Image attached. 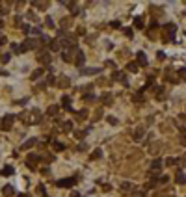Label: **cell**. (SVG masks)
I'll use <instances>...</instances> for the list:
<instances>
[{
    "instance_id": "obj_1",
    "label": "cell",
    "mask_w": 186,
    "mask_h": 197,
    "mask_svg": "<svg viewBox=\"0 0 186 197\" xmlns=\"http://www.w3.org/2000/svg\"><path fill=\"white\" fill-rule=\"evenodd\" d=\"M19 119H21L24 125H35V123H39V121L43 119V115H41V112H39L37 108H34V110H30V112H22L21 115H19Z\"/></svg>"
},
{
    "instance_id": "obj_2",
    "label": "cell",
    "mask_w": 186,
    "mask_h": 197,
    "mask_svg": "<svg viewBox=\"0 0 186 197\" xmlns=\"http://www.w3.org/2000/svg\"><path fill=\"white\" fill-rule=\"evenodd\" d=\"M13 123H15V115L13 113H7V115H4L2 119H0V128H2V130H9V128L13 127Z\"/></svg>"
},
{
    "instance_id": "obj_3",
    "label": "cell",
    "mask_w": 186,
    "mask_h": 197,
    "mask_svg": "<svg viewBox=\"0 0 186 197\" xmlns=\"http://www.w3.org/2000/svg\"><path fill=\"white\" fill-rule=\"evenodd\" d=\"M39 45V41L37 39H26L22 45H19V50L21 52H26V50H32V49H35V47Z\"/></svg>"
},
{
    "instance_id": "obj_4",
    "label": "cell",
    "mask_w": 186,
    "mask_h": 197,
    "mask_svg": "<svg viewBox=\"0 0 186 197\" xmlns=\"http://www.w3.org/2000/svg\"><path fill=\"white\" fill-rule=\"evenodd\" d=\"M175 32H177V26H175V24H166V26H164V35H162V41L168 43V41H169V35H173Z\"/></svg>"
},
{
    "instance_id": "obj_5",
    "label": "cell",
    "mask_w": 186,
    "mask_h": 197,
    "mask_svg": "<svg viewBox=\"0 0 186 197\" xmlns=\"http://www.w3.org/2000/svg\"><path fill=\"white\" fill-rule=\"evenodd\" d=\"M76 177H71V179H62V180H58L56 182V186H60V188H71V186H74L76 184Z\"/></svg>"
},
{
    "instance_id": "obj_6",
    "label": "cell",
    "mask_w": 186,
    "mask_h": 197,
    "mask_svg": "<svg viewBox=\"0 0 186 197\" xmlns=\"http://www.w3.org/2000/svg\"><path fill=\"white\" fill-rule=\"evenodd\" d=\"M112 80L123 82V86H126V88H129V82H126V76H125L123 71H114V73H112Z\"/></svg>"
},
{
    "instance_id": "obj_7",
    "label": "cell",
    "mask_w": 186,
    "mask_h": 197,
    "mask_svg": "<svg viewBox=\"0 0 186 197\" xmlns=\"http://www.w3.org/2000/svg\"><path fill=\"white\" fill-rule=\"evenodd\" d=\"M39 160H41V156H37V154H28V158H26V165H28L30 169H35V167H37V164H39Z\"/></svg>"
},
{
    "instance_id": "obj_8",
    "label": "cell",
    "mask_w": 186,
    "mask_h": 197,
    "mask_svg": "<svg viewBox=\"0 0 186 197\" xmlns=\"http://www.w3.org/2000/svg\"><path fill=\"white\" fill-rule=\"evenodd\" d=\"M76 50H78V49H76V45L71 47V49H67L65 52L62 54V60H63V61H73V52H76Z\"/></svg>"
},
{
    "instance_id": "obj_9",
    "label": "cell",
    "mask_w": 186,
    "mask_h": 197,
    "mask_svg": "<svg viewBox=\"0 0 186 197\" xmlns=\"http://www.w3.org/2000/svg\"><path fill=\"white\" fill-rule=\"evenodd\" d=\"M37 61H39V63H50V61H52V56H50V54L49 52H41V54H39V56H37Z\"/></svg>"
},
{
    "instance_id": "obj_10",
    "label": "cell",
    "mask_w": 186,
    "mask_h": 197,
    "mask_svg": "<svg viewBox=\"0 0 186 197\" xmlns=\"http://www.w3.org/2000/svg\"><path fill=\"white\" fill-rule=\"evenodd\" d=\"M56 84H58V88L65 89V88H69L71 80H69V78H67V76H60V78H56Z\"/></svg>"
},
{
    "instance_id": "obj_11",
    "label": "cell",
    "mask_w": 186,
    "mask_h": 197,
    "mask_svg": "<svg viewBox=\"0 0 186 197\" xmlns=\"http://www.w3.org/2000/svg\"><path fill=\"white\" fill-rule=\"evenodd\" d=\"M2 195H4V197H13V195H15V188L9 186V184H6V186L2 188Z\"/></svg>"
},
{
    "instance_id": "obj_12",
    "label": "cell",
    "mask_w": 186,
    "mask_h": 197,
    "mask_svg": "<svg viewBox=\"0 0 186 197\" xmlns=\"http://www.w3.org/2000/svg\"><path fill=\"white\" fill-rule=\"evenodd\" d=\"M84 61H86V56L82 52H76V58H74V65L78 67V69H82V65H84Z\"/></svg>"
},
{
    "instance_id": "obj_13",
    "label": "cell",
    "mask_w": 186,
    "mask_h": 197,
    "mask_svg": "<svg viewBox=\"0 0 186 197\" xmlns=\"http://www.w3.org/2000/svg\"><path fill=\"white\" fill-rule=\"evenodd\" d=\"M101 73V69H97V67H88V69H80V74H88V76H91V74H99Z\"/></svg>"
},
{
    "instance_id": "obj_14",
    "label": "cell",
    "mask_w": 186,
    "mask_h": 197,
    "mask_svg": "<svg viewBox=\"0 0 186 197\" xmlns=\"http://www.w3.org/2000/svg\"><path fill=\"white\" fill-rule=\"evenodd\" d=\"M35 143H37V138H30L26 143H22V145H21V149H22V151H28V149H32Z\"/></svg>"
},
{
    "instance_id": "obj_15",
    "label": "cell",
    "mask_w": 186,
    "mask_h": 197,
    "mask_svg": "<svg viewBox=\"0 0 186 197\" xmlns=\"http://www.w3.org/2000/svg\"><path fill=\"white\" fill-rule=\"evenodd\" d=\"M136 58H138V61H136L138 65H147V56H145V52L140 50V52L136 54Z\"/></svg>"
},
{
    "instance_id": "obj_16",
    "label": "cell",
    "mask_w": 186,
    "mask_h": 197,
    "mask_svg": "<svg viewBox=\"0 0 186 197\" xmlns=\"http://www.w3.org/2000/svg\"><path fill=\"white\" fill-rule=\"evenodd\" d=\"M101 101H102V104H106V106H110L114 102V98H112V95L110 93H104V95L101 97Z\"/></svg>"
},
{
    "instance_id": "obj_17",
    "label": "cell",
    "mask_w": 186,
    "mask_h": 197,
    "mask_svg": "<svg viewBox=\"0 0 186 197\" xmlns=\"http://www.w3.org/2000/svg\"><path fill=\"white\" fill-rule=\"evenodd\" d=\"M143 134H145V130H143L141 127H138L136 130H134V140H136V141H140L141 138H143Z\"/></svg>"
},
{
    "instance_id": "obj_18",
    "label": "cell",
    "mask_w": 186,
    "mask_h": 197,
    "mask_svg": "<svg viewBox=\"0 0 186 197\" xmlns=\"http://www.w3.org/2000/svg\"><path fill=\"white\" fill-rule=\"evenodd\" d=\"M13 165H6V167L2 169V171H0V175H4V177H9V175H13Z\"/></svg>"
},
{
    "instance_id": "obj_19",
    "label": "cell",
    "mask_w": 186,
    "mask_h": 197,
    "mask_svg": "<svg viewBox=\"0 0 186 197\" xmlns=\"http://www.w3.org/2000/svg\"><path fill=\"white\" fill-rule=\"evenodd\" d=\"M62 130L63 132H71V130H73V121H63V123H62Z\"/></svg>"
},
{
    "instance_id": "obj_20",
    "label": "cell",
    "mask_w": 186,
    "mask_h": 197,
    "mask_svg": "<svg viewBox=\"0 0 186 197\" xmlns=\"http://www.w3.org/2000/svg\"><path fill=\"white\" fill-rule=\"evenodd\" d=\"M49 49H50V50H54V52H56V50H60V49H62L60 41H58V39H54V41H50V43H49Z\"/></svg>"
},
{
    "instance_id": "obj_21",
    "label": "cell",
    "mask_w": 186,
    "mask_h": 197,
    "mask_svg": "<svg viewBox=\"0 0 186 197\" xmlns=\"http://www.w3.org/2000/svg\"><path fill=\"white\" fill-rule=\"evenodd\" d=\"M58 110H60V108H58L56 104H54V106H49V110H47V113H49L50 117H56V115H58Z\"/></svg>"
},
{
    "instance_id": "obj_22",
    "label": "cell",
    "mask_w": 186,
    "mask_h": 197,
    "mask_svg": "<svg viewBox=\"0 0 186 197\" xmlns=\"http://www.w3.org/2000/svg\"><path fill=\"white\" fill-rule=\"evenodd\" d=\"M126 69H129L130 73H138V69H140V65H138L136 61H130V63H126Z\"/></svg>"
},
{
    "instance_id": "obj_23",
    "label": "cell",
    "mask_w": 186,
    "mask_h": 197,
    "mask_svg": "<svg viewBox=\"0 0 186 197\" xmlns=\"http://www.w3.org/2000/svg\"><path fill=\"white\" fill-rule=\"evenodd\" d=\"M162 167V160H153V164H151V171H158V169Z\"/></svg>"
},
{
    "instance_id": "obj_24",
    "label": "cell",
    "mask_w": 186,
    "mask_h": 197,
    "mask_svg": "<svg viewBox=\"0 0 186 197\" xmlns=\"http://www.w3.org/2000/svg\"><path fill=\"white\" fill-rule=\"evenodd\" d=\"M175 182H177V184H186V177H184V173H177Z\"/></svg>"
},
{
    "instance_id": "obj_25",
    "label": "cell",
    "mask_w": 186,
    "mask_h": 197,
    "mask_svg": "<svg viewBox=\"0 0 186 197\" xmlns=\"http://www.w3.org/2000/svg\"><path fill=\"white\" fill-rule=\"evenodd\" d=\"M62 106H63V108H67V110H71V98L69 97H62Z\"/></svg>"
},
{
    "instance_id": "obj_26",
    "label": "cell",
    "mask_w": 186,
    "mask_h": 197,
    "mask_svg": "<svg viewBox=\"0 0 186 197\" xmlns=\"http://www.w3.org/2000/svg\"><path fill=\"white\" fill-rule=\"evenodd\" d=\"M134 26L141 30V28L145 26V24H143V19H141V17H134Z\"/></svg>"
},
{
    "instance_id": "obj_27",
    "label": "cell",
    "mask_w": 186,
    "mask_h": 197,
    "mask_svg": "<svg viewBox=\"0 0 186 197\" xmlns=\"http://www.w3.org/2000/svg\"><path fill=\"white\" fill-rule=\"evenodd\" d=\"M34 7H39V9H47L49 7V2H32Z\"/></svg>"
},
{
    "instance_id": "obj_28",
    "label": "cell",
    "mask_w": 186,
    "mask_h": 197,
    "mask_svg": "<svg viewBox=\"0 0 186 197\" xmlns=\"http://www.w3.org/2000/svg\"><path fill=\"white\" fill-rule=\"evenodd\" d=\"M52 147H54V151H58V152H62L63 149H65V145L62 143V141H54L52 143Z\"/></svg>"
},
{
    "instance_id": "obj_29",
    "label": "cell",
    "mask_w": 186,
    "mask_h": 197,
    "mask_svg": "<svg viewBox=\"0 0 186 197\" xmlns=\"http://www.w3.org/2000/svg\"><path fill=\"white\" fill-rule=\"evenodd\" d=\"M76 119H88V110H80V112H76Z\"/></svg>"
},
{
    "instance_id": "obj_30",
    "label": "cell",
    "mask_w": 186,
    "mask_h": 197,
    "mask_svg": "<svg viewBox=\"0 0 186 197\" xmlns=\"http://www.w3.org/2000/svg\"><path fill=\"white\" fill-rule=\"evenodd\" d=\"M101 156H102V151H101V149H95V151L91 152V160H99Z\"/></svg>"
},
{
    "instance_id": "obj_31",
    "label": "cell",
    "mask_w": 186,
    "mask_h": 197,
    "mask_svg": "<svg viewBox=\"0 0 186 197\" xmlns=\"http://www.w3.org/2000/svg\"><path fill=\"white\" fill-rule=\"evenodd\" d=\"M41 74H43V69H37V71H34V73L30 74V78H32V80H37Z\"/></svg>"
},
{
    "instance_id": "obj_32",
    "label": "cell",
    "mask_w": 186,
    "mask_h": 197,
    "mask_svg": "<svg viewBox=\"0 0 186 197\" xmlns=\"http://www.w3.org/2000/svg\"><path fill=\"white\" fill-rule=\"evenodd\" d=\"M9 58H11V54H2V56H0V61H2V63H7V61H9Z\"/></svg>"
},
{
    "instance_id": "obj_33",
    "label": "cell",
    "mask_w": 186,
    "mask_h": 197,
    "mask_svg": "<svg viewBox=\"0 0 186 197\" xmlns=\"http://www.w3.org/2000/svg\"><path fill=\"white\" fill-rule=\"evenodd\" d=\"M121 188H123V192H130V190H132V184H130V182H123Z\"/></svg>"
},
{
    "instance_id": "obj_34",
    "label": "cell",
    "mask_w": 186,
    "mask_h": 197,
    "mask_svg": "<svg viewBox=\"0 0 186 197\" xmlns=\"http://www.w3.org/2000/svg\"><path fill=\"white\" fill-rule=\"evenodd\" d=\"M166 164H168V165H177V164H179V160H177V158H168V160H166Z\"/></svg>"
},
{
    "instance_id": "obj_35",
    "label": "cell",
    "mask_w": 186,
    "mask_h": 197,
    "mask_svg": "<svg viewBox=\"0 0 186 197\" xmlns=\"http://www.w3.org/2000/svg\"><path fill=\"white\" fill-rule=\"evenodd\" d=\"M45 22H47V26H49V28H54V21H52V17H47V19H45Z\"/></svg>"
},
{
    "instance_id": "obj_36",
    "label": "cell",
    "mask_w": 186,
    "mask_h": 197,
    "mask_svg": "<svg viewBox=\"0 0 186 197\" xmlns=\"http://www.w3.org/2000/svg\"><path fill=\"white\" fill-rule=\"evenodd\" d=\"M39 43H43V45H47V43H50V39L47 37V35H41V37H39Z\"/></svg>"
},
{
    "instance_id": "obj_37",
    "label": "cell",
    "mask_w": 186,
    "mask_h": 197,
    "mask_svg": "<svg viewBox=\"0 0 186 197\" xmlns=\"http://www.w3.org/2000/svg\"><path fill=\"white\" fill-rule=\"evenodd\" d=\"M69 26H71V21H67V19H63V21H62V28L65 30V28H69Z\"/></svg>"
},
{
    "instance_id": "obj_38",
    "label": "cell",
    "mask_w": 186,
    "mask_h": 197,
    "mask_svg": "<svg viewBox=\"0 0 186 197\" xmlns=\"http://www.w3.org/2000/svg\"><path fill=\"white\" fill-rule=\"evenodd\" d=\"M104 65H106V67H112V69H116V61H112V60H106Z\"/></svg>"
},
{
    "instance_id": "obj_39",
    "label": "cell",
    "mask_w": 186,
    "mask_h": 197,
    "mask_svg": "<svg viewBox=\"0 0 186 197\" xmlns=\"http://www.w3.org/2000/svg\"><path fill=\"white\" fill-rule=\"evenodd\" d=\"M106 121H108L110 125H117V119H116V117H112V115H110V117H106Z\"/></svg>"
},
{
    "instance_id": "obj_40",
    "label": "cell",
    "mask_w": 186,
    "mask_h": 197,
    "mask_svg": "<svg viewBox=\"0 0 186 197\" xmlns=\"http://www.w3.org/2000/svg\"><path fill=\"white\" fill-rule=\"evenodd\" d=\"M84 98H86V101H88V102H91V101H95V97L91 95V93H86V95H84Z\"/></svg>"
},
{
    "instance_id": "obj_41",
    "label": "cell",
    "mask_w": 186,
    "mask_h": 197,
    "mask_svg": "<svg viewBox=\"0 0 186 197\" xmlns=\"http://www.w3.org/2000/svg\"><path fill=\"white\" fill-rule=\"evenodd\" d=\"M11 50H13L15 54H19L21 50H19V45H15V43H11Z\"/></svg>"
},
{
    "instance_id": "obj_42",
    "label": "cell",
    "mask_w": 186,
    "mask_h": 197,
    "mask_svg": "<svg viewBox=\"0 0 186 197\" xmlns=\"http://www.w3.org/2000/svg\"><path fill=\"white\" fill-rule=\"evenodd\" d=\"M112 28H116V30L121 28V22H119V21H112Z\"/></svg>"
},
{
    "instance_id": "obj_43",
    "label": "cell",
    "mask_w": 186,
    "mask_h": 197,
    "mask_svg": "<svg viewBox=\"0 0 186 197\" xmlns=\"http://www.w3.org/2000/svg\"><path fill=\"white\" fill-rule=\"evenodd\" d=\"M95 119H102V110H97V113H95Z\"/></svg>"
},
{
    "instance_id": "obj_44",
    "label": "cell",
    "mask_w": 186,
    "mask_h": 197,
    "mask_svg": "<svg viewBox=\"0 0 186 197\" xmlns=\"http://www.w3.org/2000/svg\"><path fill=\"white\" fill-rule=\"evenodd\" d=\"M156 58H158V60H166V54L160 50V52H156Z\"/></svg>"
},
{
    "instance_id": "obj_45",
    "label": "cell",
    "mask_w": 186,
    "mask_h": 197,
    "mask_svg": "<svg viewBox=\"0 0 186 197\" xmlns=\"http://www.w3.org/2000/svg\"><path fill=\"white\" fill-rule=\"evenodd\" d=\"M179 74H181V78L186 80V69H179Z\"/></svg>"
},
{
    "instance_id": "obj_46",
    "label": "cell",
    "mask_w": 186,
    "mask_h": 197,
    "mask_svg": "<svg viewBox=\"0 0 186 197\" xmlns=\"http://www.w3.org/2000/svg\"><path fill=\"white\" fill-rule=\"evenodd\" d=\"M179 164H181V165H186V154H183V156H181V160H179Z\"/></svg>"
},
{
    "instance_id": "obj_47",
    "label": "cell",
    "mask_w": 186,
    "mask_h": 197,
    "mask_svg": "<svg viewBox=\"0 0 186 197\" xmlns=\"http://www.w3.org/2000/svg\"><path fill=\"white\" fill-rule=\"evenodd\" d=\"M158 151H160V145H153L151 147V152H158Z\"/></svg>"
},
{
    "instance_id": "obj_48",
    "label": "cell",
    "mask_w": 186,
    "mask_h": 197,
    "mask_svg": "<svg viewBox=\"0 0 186 197\" xmlns=\"http://www.w3.org/2000/svg\"><path fill=\"white\" fill-rule=\"evenodd\" d=\"M141 98H143V97H141V93H138V95H134V102H140Z\"/></svg>"
},
{
    "instance_id": "obj_49",
    "label": "cell",
    "mask_w": 186,
    "mask_h": 197,
    "mask_svg": "<svg viewBox=\"0 0 186 197\" xmlns=\"http://www.w3.org/2000/svg\"><path fill=\"white\" fill-rule=\"evenodd\" d=\"M47 84H56V78H54V76H49V80H47Z\"/></svg>"
},
{
    "instance_id": "obj_50",
    "label": "cell",
    "mask_w": 186,
    "mask_h": 197,
    "mask_svg": "<svg viewBox=\"0 0 186 197\" xmlns=\"http://www.w3.org/2000/svg\"><path fill=\"white\" fill-rule=\"evenodd\" d=\"M21 22H22V19L17 15V17H15V24H17V26H21Z\"/></svg>"
},
{
    "instance_id": "obj_51",
    "label": "cell",
    "mask_w": 186,
    "mask_h": 197,
    "mask_svg": "<svg viewBox=\"0 0 186 197\" xmlns=\"http://www.w3.org/2000/svg\"><path fill=\"white\" fill-rule=\"evenodd\" d=\"M22 32L28 34V32H30V26H28V24H22Z\"/></svg>"
},
{
    "instance_id": "obj_52",
    "label": "cell",
    "mask_w": 186,
    "mask_h": 197,
    "mask_svg": "<svg viewBox=\"0 0 186 197\" xmlns=\"http://www.w3.org/2000/svg\"><path fill=\"white\" fill-rule=\"evenodd\" d=\"M6 41H7V37H4V35H2V37H0V47L6 45Z\"/></svg>"
},
{
    "instance_id": "obj_53",
    "label": "cell",
    "mask_w": 186,
    "mask_h": 197,
    "mask_svg": "<svg viewBox=\"0 0 186 197\" xmlns=\"http://www.w3.org/2000/svg\"><path fill=\"white\" fill-rule=\"evenodd\" d=\"M74 136H76V138H84L86 132H80V130H78V132H74Z\"/></svg>"
},
{
    "instance_id": "obj_54",
    "label": "cell",
    "mask_w": 186,
    "mask_h": 197,
    "mask_svg": "<svg viewBox=\"0 0 186 197\" xmlns=\"http://www.w3.org/2000/svg\"><path fill=\"white\" fill-rule=\"evenodd\" d=\"M125 35H129V37H132V30H130V28H125Z\"/></svg>"
},
{
    "instance_id": "obj_55",
    "label": "cell",
    "mask_w": 186,
    "mask_h": 197,
    "mask_svg": "<svg viewBox=\"0 0 186 197\" xmlns=\"http://www.w3.org/2000/svg\"><path fill=\"white\" fill-rule=\"evenodd\" d=\"M39 188V194H41V195H47V192H45V188H43V186H37Z\"/></svg>"
},
{
    "instance_id": "obj_56",
    "label": "cell",
    "mask_w": 186,
    "mask_h": 197,
    "mask_svg": "<svg viewBox=\"0 0 186 197\" xmlns=\"http://www.w3.org/2000/svg\"><path fill=\"white\" fill-rule=\"evenodd\" d=\"M134 197H145V194H143V192H136V194H134Z\"/></svg>"
},
{
    "instance_id": "obj_57",
    "label": "cell",
    "mask_w": 186,
    "mask_h": 197,
    "mask_svg": "<svg viewBox=\"0 0 186 197\" xmlns=\"http://www.w3.org/2000/svg\"><path fill=\"white\" fill-rule=\"evenodd\" d=\"M6 13V9H4V7H0V15H4Z\"/></svg>"
},
{
    "instance_id": "obj_58",
    "label": "cell",
    "mask_w": 186,
    "mask_h": 197,
    "mask_svg": "<svg viewBox=\"0 0 186 197\" xmlns=\"http://www.w3.org/2000/svg\"><path fill=\"white\" fill-rule=\"evenodd\" d=\"M184 136H186V127L183 128V138H184Z\"/></svg>"
},
{
    "instance_id": "obj_59",
    "label": "cell",
    "mask_w": 186,
    "mask_h": 197,
    "mask_svg": "<svg viewBox=\"0 0 186 197\" xmlns=\"http://www.w3.org/2000/svg\"><path fill=\"white\" fill-rule=\"evenodd\" d=\"M71 197H80V195H78V194H76V192H74V194H73V195H71Z\"/></svg>"
},
{
    "instance_id": "obj_60",
    "label": "cell",
    "mask_w": 186,
    "mask_h": 197,
    "mask_svg": "<svg viewBox=\"0 0 186 197\" xmlns=\"http://www.w3.org/2000/svg\"><path fill=\"white\" fill-rule=\"evenodd\" d=\"M17 197H28V195H24V194H21V195H17Z\"/></svg>"
}]
</instances>
